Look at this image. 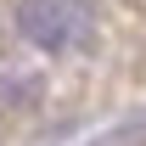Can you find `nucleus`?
Instances as JSON below:
<instances>
[{
  "label": "nucleus",
  "instance_id": "nucleus-1",
  "mask_svg": "<svg viewBox=\"0 0 146 146\" xmlns=\"http://www.w3.org/2000/svg\"><path fill=\"white\" fill-rule=\"evenodd\" d=\"M17 34L45 56H73L96 39V11L84 0H17Z\"/></svg>",
  "mask_w": 146,
  "mask_h": 146
}]
</instances>
